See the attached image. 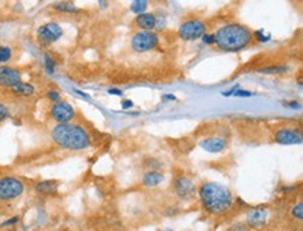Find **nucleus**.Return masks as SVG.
Masks as SVG:
<instances>
[{"mask_svg": "<svg viewBox=\"0 0 303 231\" xmlns=\"http://www.w3.org/2000/svg\"><path fill=\"white\" fill-rule=\"evenodd\" d=\"M197 194L203 209L211 216H222L228 213L235 203L232 191L214 181L203 183L198 187Z\"/></svg>", "mask_w": 303, "mask_h": 231, "instance_id": "nucleus-1", "label": "nucleus"}, {"mask_svg": "<svg viewBox=\"0 0 303 231\" xmlns=\"http://www.w3.org/2000/svg\"><path fill=\"white\" fill-rule=\"evenodd\" d=\"M205 31H207V25L204 21L192 18L181 24V27L178 29V35L183 41H196L205 34Z\"/></svg>", "mask_w": 303, "mask_h": 231, "instance_id": "nucleus-6", "label": "nucleus"}, {"mask_svg": "<svg viewBox=\"0 0 303 231\" xmlns=\"http://www.w3.org/2000/svg\"><path fill=\"white\" fill-rule=\"evenodd\" d=\"M239 85H235V87H232L229 91H227V92H222V96H232V95H235V92L239 89Z\"/></svg>", "mask_w": 303, "mask_h": 231, "instance_id": "nucleus-31", "label": "nucleus"}, {"mask_svg": "<svg viewBox=\"0 0 303 231\" xmlns=\"http://www.w3.org/2000/svg\"><path fill=\"white\" fill-rule=\"evenodd\" d=\"M49 114L58 124L71 123L76 117V109L66 100H60L58 103H52L49 109Z\"/></svg>", "mask_w": 303, "mask_h": 231, "instance_id": "nucleus-8", "label": "nucleus"}, {"mask_svg": "<svg viewBox=\"0 0 303 231\" xmlns=\"http://www.w3.org/2000/svg\"><path fill=\"white\" fill-rule=\"evenodd\" d=\"M253 41V32L242 24H227L214 32V45L224 52H239Z\"/></svg>", "mask_w": 303, "mask_h": 231, "instance_id": "nucleus-3", "label": "nucleus"}, {"mask_svg": "<svg viewBox=\"0 0 303 231\" xmlns=\"http://www.w3.org/2000/svg\"><path fill=\"white\" fill-rule=\"evenodd\" d=\"M21 81H23V75L20 73V70L10 66H0V87L12 89Z\"/></svg>", "mask_w": 303, "mask_h": 231, "instance_id": "nucleus-11", "label": "nucleus"}, {"mask_svg": "<svg viewBox=\"0 0 303 231\" xmlns=\"http://www.w3.org/2000/svg\"><path fill=\"white\" fill-rule=\"evenodd\" d=\"M52 7L55 12L62 13V14H77V13H80V9L71 2H59V3H55Z\"/></svg>", "mask_w": 303, "mask_h": 231, "instance_id": "nucleus-18", "label": "nucleus"}, {"mask_svg": "<svg viewBox=\"0 0 303 231\" xmlns=\"http://www.w3.org/2000/svg\"><path fill=\"white\" fill-rule=\"evenodd\" d=\"M44 66H45V71H47V74L49 75L55 74V71H56V62H55L52 56L48 54V53L44 56Z\"/></svg>", "mask_w": 303, "mask_h": 231, "instance_id": "nucleus-22", "label": "nucleus"}, {"mask_svg": "<svg viewBox=\"0 0 303 231\" xmlns=\"http://www.w3.org/2000/svg\"><path fill=\"white\" fill-rule=\"evenodd\" d=\"M27 187L21 179L16 176L0 177V203L14 202L25 194Z\"/></svg>", "mask_w": 303, "mask_h": 231, "instance_id": "nucleus-4", "label": "nucleus"}, {"mask_svg": "<svg viewBox=\"0 0 303 231\" xmlns=\"http://www.w3.org/2000/svg\"><path fill=\"white\" fill-rule=\"evenodd\" d=\"M165 176L162 173H159L157 170H150L143 176V185H146L148 188L157 187V185L162 184Z\"/></svg>", "mask_w": 303, "mask_h": 231, "instance_id": "nucleus-17", "label": "nucleus"}, {"mask_svg": "<svg viewBox=\"0 0 303 231\" xmlns=\"http://www.w3.org/2000/svg\"><path fill=\"white\" fill-rule=\"evenodd\" d=\"M235 96H240V98H249V96H253V93L249 92V91H243V89H238L235 92Z\"/></svg>", "mask_w": 303, "mask_h": 231, "instance_id": "nucleus-30", "label": "nucleus"}, {"mask_svg": "<svg viewBox=\"0 0 303 231\" xmlns=\"http://www.w3.org/2000/svg\"><path fill=\"white\" fill-rule=\"evenodd\" d=\"M274 141L280 145H300L302 134L295 128H280L274 133Z\"/></svg>", "mask_w": 303, "mask_h": 231, "instance_id": "nucleus-12", "label": "nucleus"}, {"mask_svg": "<svg viewBox=\"0 0 303 231\" xmlns=\"http://www.w3.org/2000/svg\"><path fill=\"white\" fill-rule=\"evenodd\" d=\"M201 41L205 45H214V34H204L201 36Z\"/></svg>", "mask_w": 303, "mask_h": 231, "instance_id": "nucleus-29", "label": "nucleus"}, {"mask_svg": "<svg viewBox=\"0 0 303 231\" xmlns=\"http://www.w3.org/2000/svg\"><path fill=\"white\" fill-rule=\"evenodd\" d=\"M147 9H148V2H146V0H134V2H132V5H130V10L134 14H137V16L146 13Z\"/></svg>", "mask_w": 303, "mask_h": 231, "instance_id": "nucleus-19", "label": "nucleus"}, {"mask_svg": "<svg viewBox=\"0 0 303 231\" xmlns=\"http://www.w3.org/2000/svg\"><path fill=\"white\" fill-rule=\"evenodd\" d=\"M60 183L58 180H42L35 184V191L41 195H56Z\"/></svg>", "mask_w": 303, "mask_h": 231, "instance_id": "nucleus-15", "label": "nucleus"}, {"mask_svg": "<svg viewBox=\"0 0 303 231\" xmlns=\"http://www.w3.org/2000/svg\"><path fill=\"white\" fill-rule=\"evenodd\" d=\"M196 185L186 176H178L174 181V192L181 201H192L196 195Z\"/></svg>", "mask_w": 303, "mask_h": 231, "instance_id": "nucleus-9", "label": "nucleus"}, {"mask_svg": "<svg viewBox=\"0 0 303 231\" xmlns=\"http://www.w3.org/2000/svg\"><path fill=\"white\" fill-rule=\"evenodd\" d=\"M130 45L134 52H150L159 45V36L154 31H139L133 35Z\"/></svg>", "mask_w": 303, "mask_h": 231, "instance_id": "nucleus-5", "label": "nucleus"}, {"mask_svg": "<svg viewBox=\"0 0 303 231\" xmlns=\"http://www.w3.org/2000/svg\"><path fill=\"white\" fill-rule=\"evenodd\" d=\"M253 39H256L257 42H260V43H266L271 39V35L267 34L266 31H263V29H257L253 32Z\"/></svg>", "mask_w": 303, "mask_h": 231, "instance_id": "nucleus-25", "label": "nucleus"}, {"mask_svg": "<svg viewBox=\"0 0 303 231\" xmlns=\"http://www.w3.org/2000/svg\"><path fill=\"white\" fill-rule=\"evenodd\" d=\"M134 23L139 28H141V31H154V29H162L165 27V18L155 13H143L136 17Z\"/></svg>", "mask_w": 303, "mask_h": 231, "instance_id": "nucleus-10", "label": "nucleus"}, {"mask_svg": "<svg viewBox=\"0 0 303 231\" xmlns=\"http://www.w3.org/2000/svg\"><path fill=\"white\" fill-rule=\"evenodd\" d=\"M47 98L52 102V103H58L62 100V93L59 92L58 89H49L47 92Z\"/></svg>", "mask_w": 303, "mask_h": 231, "instance_id": "nucleus-27", "label": "nucleus"}, {"mask_svg": "<svg viewBox=\"0 0 303 231\" xmlns=\"http://www.w3.org/2000/svg\"><path fill=\"white\" fill-rule=\"evenodd\" d=\"M20 216H12V217H9V219L3 220L2 223H0V230H9V228H13V227H16V225L20 223Z\"/></svg>", "mask_w": 303, "mask_h": 231, "instance_id": "nucleus-23", "label": "nucleus"}, {"mask_svg": "<svg viewBox=\"0 0 303 231\" xmlns=\"http://www.w3.org/2000/svg\"><path fill=\"white\" fill-rule=\"evenodd\" d=\"M133 102L130 100V99H126V100H123L122 102V107L123 109H132L133 107Z\"/></svg>", "mask_w": 303, "mask_h": 231, "instance_id": "nucleus-34", "label": "nucleus"}, {"mask_svg": "<svg viewBox=\"0 0 303 231\" xmlns=\"http://www.w3.org/2000/svg\"><path fill=\"white\" fill-rule=\"evenodd\" d=\"M108 92H109V95H116V96H122L123 95V91L119 89V88H111Z\"/></svg>", "mask_w": 303, "mask_h": 231, "instance_id": "nucleus-33", "label": "nucleus"}, {"mask_svg": "<svg viewBox=\"0 0 303 231\" xmlns=\"http://www.w3.org/2000/svg\"><path fill=\"white\" fill-rule=\"evenodd\" d=\"M227 231H250V228L243 221H236V223L229 225Z\"/></svg>", "mask_w": 303, "mask_h": 231, "instance_id": "nucleus-28", "label": "nucleus"}, {"mask_svg": "<svg viewBox=\"0 0 303 231\" xmlns=\"http://www.w3.org/2000/svg\"><path fill=\"white\" fill-rule=\"evenodd\" d=\"M200 146L210 153H221L222 150L228 148L227 139L220 138V137H210V138L203 139L200 142Z\"/></svg>", "mask_w": 303, "mask_h": 231, "instance_id": "nucleus-14", "label": "nucleus"}, {"mask_svg": "<svg viewBox=\"0 0 303 231\" xmlns=\"http://www.w3.org/2000/svg\"><path fill=\"white\" fill-rule=\"evenodd\" d=\"M10 91H12L13 95H16V96L31 98V96H34L36 93V88L34 87L32 84H29V82L21 81L20 84H17L16 87H13Z\"/></svg>", "mask_w": 303, "mask_h": 231, "instance_id": "nucleus-16", "label": "nucleus"}, {"mask_svg": "<svg viewBox=\"0 0 303 231\" xmlns=\"http://www.w3.org/2000/svg\"><path fill=\"white\" fill-rule=\"evenodd\" d=\"M73 91H74V92H76L77 95H80V96H82V98H85V99H88V98H90V96H88L87 93L81 92V91H78V89H73Z\"/></svg>", "mask_w": 303, "mask_h": 231, "instance_id": "nucleus-36", "label": "nucleus"}, {"mask_svg": "<svg viewBox=\"0 0 303 231\" xmlns=\"http://www.w3.org/2000/svg\"><path fill=\"white\" fill-rule=\"evenodd\" d=\"M51 138L59 148L80 152L91 146V135L85 128L74 123L56 124L51 131Z\"/></svg>", "mask_w": 303, "mask_h": 231, "instance_id": "nucleus-2", "label": "nucleus"}, {"mask_svg": "<svg viewBox=\"0 0 303 231\" xmlns=\"http://www.w3.org/2000/svg\"><path fill=\"white\" fill-rule=\"evenodd\" d=\"M63 36V28L55 21L47 23L36 29V38L42 46H49Z\"/></svg>", "mask_w": 303, "mask_h": 231, "instance_id": "nucleus-7", "label": "nucleus"}, {"mask_svg": "<svg viewBox=\"0 0 303 231\" xmlns=\"http://www.w3.org/2000/svg\"><path fill=\"white\" fill-rule=\"evenodd\" d=\"M163 231H174L172 228H166V230H163Z\"/></svg>", "mask_w": 303, "mask_h": 231, "instance_id": "nucleus-38", "label": "nucleus"}, {"mask_svg": "<svg viewBox=\"0 0 303 231\" xmlns=\"http://www.w3.org/2000/svg\"><path fill=\"white\" fill-rule=\"evenodd\" d=\"M13 57V50L9 46L5 45H0V64L5 66L6 63H9Z\"/></svg>", "mask_w": 303, "mask_h": 231, "instance_id": "nucleus-21", "label": "nucleus"}, {"mask_svg": "<svg viewBox=\"0 0 303 231\" xmlns=\"http://www.w3.org/2000/svg\"><path fill=\"white\" fill-rule=\"evenodd\" d=\"M258 71L263 74H284V73L289 71V67L288 66H268V67L258 70Z\"/></svg>", "mask_w": 303, "mask_h": 231, "instance_id": "nucleus-20", "label": "nucleus"}, {"mask_svg": "<svg viewBox=\"0 0 303 231\" xmlns=\"http://www.w3.org/2000/svg\"><path fill=\"white\" fill-rule=\"evenodd\" d=\"M286 106H289V107H292V109H297V107H299V103H296V102H291V103H286Z\"/></svg>", "mask_w": 303, "mask_h": 231, "instance_id": "nucleus-37", "label": "nucleus"}, {"mask_svg": "<svg viewBox=\"0 0 303 231\" xmlns=\"http://www.w3.org/2000/svg\"><path fill=\"white\" fill-rule=\"evenodd\" d=\"M267 212L262 208H254L251 209L250 212L247 213L246 216V225L249 227V228H260L263 225L266 224V221H267Z\"/></svg>", "mask_w": 303, "mask_h": 231, "instance_id": "nucleus-13", "label": "nucleus"}, {"mask_svg": "<svg viewBox=\"0 0 303 231\" xmlns=\"http://www.w3.org/2000/svg\"><path fill=\"white\" fill-rule=\"evenodd\" d=\"M148 163H150V167H151V168H159V167H161V163L158 162L157 159H154V157L148 159Z\"/></svg>", "mask_w": 303, "mask_h": 231, "instance_id": "nucleus-32", "label": "nucleus"}, {"mask_svg": "<svg viewBox=\"0 0 303 231\" xmlns=\"http://www.w3.org/2000/svg\"><path fill=\"white\" fill-rule=\"evenodd\" d=\"M10 109H9V106L6 103H3L2 100H0V124L2 123H5L10 117Z\"/></svg>", "mask_w": 303, "mask_h": 231, "instance_id": "nucleus-26", "label": "nucleus"}, {"mask_svg": "<svg viewBox=\"0 0 303 231\" xmlns=\"http://www.w3.org/2000/svg\"><path fill=\"white\" fill-rule=\"evenodd\" d=\"M163 100H176L175 95H163L162 96Z\"/></svg>", "mask_w": 303, "mask_h": 231, "instance_id": "nucleus-35", "label": "nucleus"}, {"mask_svg": "<svg viewBox=\"0 0 303 231\" xmlns=\"http://www.w3.org/2000/svg\"><path fill=\"white\" fill-rule=\"evenodd\" d=\"M291 216L297 221H302L303 219V202L295 203L291 209Z\"/></svg>", "mask_w": 303, "mask_h": 231, "instance_id": "nucleus-24", "label": "nucleus"}]
</instances>
